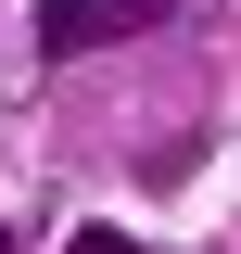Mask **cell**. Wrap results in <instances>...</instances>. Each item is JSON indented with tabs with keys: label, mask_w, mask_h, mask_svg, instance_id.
Returning a JSON list of instances; mask_svg holds the SVG:
<instances>
[{
	"label": "cell",
	"mask_w": 241,
	"mask_h": 254,
	"mask_svg": "<svg viewBox=\"0 0 241 254\" xmlns=\"http://www.w3.org/2000/svg\"><path fill=\"white\" fill-rule=\"evenodd\" d=\"M165 13H178V0H38L26 38H38V64H76V51H127V38H152Z\"/></svg>",
	"instance_id": "1"
},
{
	"label": "cell",
	"mask_w": 241,
	"mask_h": 254,
	"mask_svg": "<svg viewBox=\"0 0 241 254\" xmlns=\"http://www.w3.org/2000/svg\"><path fill=\"white\" fill-rule=\"evenodd\" d=\"M76 254H140V242H127V229H76Z\"/></svg>",
	"instance_id": "2"
},
{
	"label": "cell",
	"mask_w": 241,
	"mask_h": 254,
	"mask_svg": "<svg viewBox=\"0 0 241 254\" xmlns=\"http://www.w3.org/2000/svg\"><path fill=\"white\" fill-rule=\"evenodd\" d=\"M0 254H13V229H0Z\"/></svg>",
	"instance_id": "3"
}]
</instances>
